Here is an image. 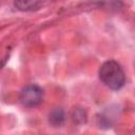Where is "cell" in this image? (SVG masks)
<instances>
[{
	"label": "cell",
	"instance_id": "1",
	"mask_svg": "<svg viewBox=\"0 0 135 135\" xmlns=\"http://www.w3.org/2000/svg\"><path fill=\"white\" fill-rule=\"evenodd\" d=\"M99 78L109 89L113 91L120 90L126 82L123 70L114 60H108L101 64L99 69Z\"/></svg>",
	"mask_w": 135,
	"mask_h": 135
},
{
	"label": "cell",
	"instance_id": "2",
	"mask_svg": "<svg viewBox=\"0 0 135 135\" xmlns=\"http://www.w3.org/2000/svg\"><path fill=\"white\" fill-rule=\"evenodd\" d=\"M19 99L24 107L35 108L43 100V90L37 84H28L21 90Z\"/></svg>",
	"mask_w": 135,
	"mask_h": 135
},
{
	"label": "cell",
	"instance_id": "3",
	"mask_svg": "<svg viewBox=\"0 0 135 135\" xmlns=\"http://www.w3.org/2000/svg\"><path fill=\"white\" fill-rule=\"evenodd\" d=\"M49 120L55 127L61 126L63 123V121H64V113H63L62 109H55V110H53L50 113Z\"/></svg>",
	"mask_w": 135,
	"mask_h": 135
},
{
	"label": "cell",
	"instance_id": "4",
	"mask_svg": "<svg viewBox=\"0 0 135 135\" xmlns=\"http://www.w3.org/2000/svg\"><path fill=\"white\" fill-rule=\"evenodd\" d=\"M15 2L20 9H33L37 7L39 0H15Z\"/></svg>",
	"mask_w": 135,
	"mask_h": 135
},
{
	"label": "cell",
	"instance_id": "5",
	"mask_svg": "<svg viewBox=\"0 0 135 135\" xmlns=\"http://www.w3.org/2000/svg\"><path fill=\"white\" fill-rule=\"evenodd\" d=\"M72 119L74 122L83 123L86 121V114L82 109H74L72 112Z\"/></svg>",
	"mask_w": 135,
	"mask_h": 135
}]
</instances>
